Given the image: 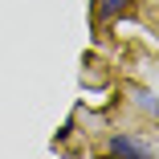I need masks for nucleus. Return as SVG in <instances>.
<instances>
[{"instance_id": "1", "label": "nucleus", "mask_w": 159, "mask_h": 159, "mask_svg": "<svg viewBox=\"0 0 159 159\" xmlns=\"http://www.w3.org/2000/svg\"><path fill=\"white\" fill-rule=\"evenodd\" d=\"M110 151L114 155H151V147L139 143V139H131V135H114L110 139Z\"/></svg>"}, {"instance_id": "2", "label": "nucleus", "mask_w": 159, "mask_h": 159, "mask_svg": "<svg viewBox=\"0 0 159 159\" xmlns=\"http://www.w3.org/2000/svg\"><path fill=\"white\" fill-rule=\"evenodd\" d=\"M126 4H131V0H98V12H102V16H118Z\"/></svg>"}]
</instances>
